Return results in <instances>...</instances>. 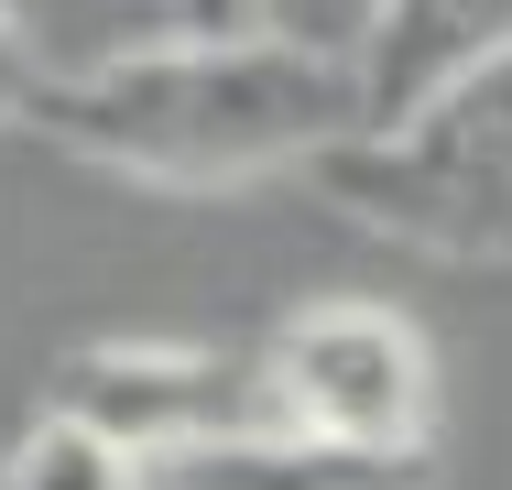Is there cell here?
I'll use <instances>...</instances> for the list:
<instances>
[{"instance_id":"8992f818","label":"cell","mask_w":512,"mask_h":490,"mask_svg":"<svg viewBox=\"0 0 512 490\" xmlns=\"http://www.w3.org/2000/svg\"><path fill=\"white\" fill-rule=\"evenodd\" d=\"M142 480L153 490H436V458H371V447H327L295 425H251V436L186 447Z\"/></svg>"},{"instance_id":"52a82bcc","label":"cell","mask_w":512,"mask_h":490,"mask_svg":"<svg viewBox=\"0 0 512 490\" xmlns=\"http://www.w3.org/2000/svg\"><path fill=\"white\" fill-rule=\"evenodd\" d=\"M0 33L22 44L44 88H66V77H99L120 55L186 33V0H0Z\"/></svg>"},{"instance_id":"ba28073f","label":"cell","mask_w":512,"mask_h":490,"mask_svg":"<svg viewBox=\"0 0 512 490\" xmlns=\"http://www.w3.org/2000/svg\"><path fill=\"white\" fill-rule=\"evenodd\" d=\"M0 490H153L142 458H120L109 436L66 425V414H33L11 447H0Z\"/></svg>"},{"instance_id":"6da1fadb","label":"cell","mask_w":512,"mask_h":490,"mask_svg":"<svg viewBox=\"0 0 512 490\" xmlns=\"http://www.w3.org/2000/svg\"><path fill=\"white\" fill-rule=\"evenodd\" d=\"M22 131L142 196H240L316 175L360 131V77L273 33H164L99 77L33 88Z\"/></svg>"},{"instance_id":"30bf717a","label":"cell","mask_w":512,"mask_h":490,"mask_svg":"<svg viewBox=\"0 0 512 490\" xmlns=\"http://www.w3.org/2000/svg\"><path fill=\"white\" fill-rule=\"evenodd\" d=\"M33 88H44V77H33V66H22V44L0 33V120H11V131H22V109H33Z\"/></svg>"},{"instance_id":"277c9868","label":"cell","mask_w":512,"mask_h":490,"mask_svg":"<svg viewBox=\"0 0 512 490\" xmlns=\"http://www.w3.org/2000/svg\"><path fill=\"white\" fill-rule=\"evenodd\" d=\"M44 414L109 436L120 458L164 469L186 447L218 436H251L273 425V392H262V349H197V338H77L44 382Z\"/></svg>"},{"instance_id":"9c48e42d","label":"cell","mask_w":512,"mask_h":490,"mask_svg":"<svg viewBox=\"0 0 512 490\" xmlns=\"http://www.w3.org/2000/svg\"><path fill=\"white\" fill-rule=\"evenodd\" d=\"M382 0H240V33H273L295 55H327V66H360Z\"/></svg>"},{"instance_id":"5b68a950","label":"cell","mask_w":512,"mask_h":490,"mask_svg":"<svg viewBox=\"0 0 512 490\" xmlns=\"http://www.w3.org/2000/svg\"><path fill=\"white\" fill-rule=\"evenodd\" d=\"M512 55V0H382L371 44H360V131H393L425 98L469 88L480 66Z\"/></svg>"},{"instance_id":"8fae6325","label":"cell","mask_w":512,"mask_h":490,"mask_svg":"<svg viewBox=\"0 0 512 490\" xmlns=\"http://www.w3.org/2000/svg\"><path fill=\"white\" fill-rule=\"evenodd\" d=\"M186 33H240V0H186Z\"/></svg>"},{"instance_id":"3957f363","label":"cell","mask_w":512,"mask_h":490,"mask_svg":"<svg viewBox=\"0 0 512 490\" xmlns=\"http://www.w3.org/2000/svg\"><path fill=\"white\" fill-rule=\"evenodd\" d=\"M262 392H273V425L295 436L371 447V458H436V349L382 294L284 305L262 338Z\"/></svg>"},{"instance_id":"7a4b0ae2","label":"cell","mask_w":512,"mask_h":490,"mask_svg":"<svg viewBox=\"0 0 512 490\" xmlns=\"http://www.w3.org/2000/svg\"><path fill=\"white\" fill-rule=\"evenodd\" d=\"M349 229L425 262H512V55L425 98L393 131H349L306 175Z\"/></svg>"}]
</instances>
